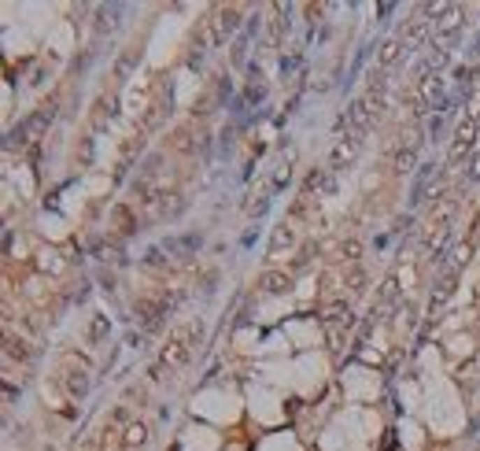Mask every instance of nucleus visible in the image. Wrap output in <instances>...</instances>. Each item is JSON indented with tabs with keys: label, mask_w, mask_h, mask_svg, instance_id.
Listing matches in <instances>:
<instances>
[{
	"label": "nucleus",
	"mask_w": 480,
	"mask_h": 451,
	"mask_svg": "<svg viewBox=\"0 0 480 451\" xmlns=\"http://www.w3.org/2000/svg\"><path fill=\"white\" fill-rule=\"evenodd\" d=\"M455 289H458V274H455V270L439 274L436 285H432V292H429V315H439V311H444V307L451 303V296H455Z\"/></svg>",
	"instance_id": "nucleus-10"
},
{
	"label": "nucleus",
	"mask_w": 480,
	"mask_h": 451,
	"mask_svg": "<svg viewBox=\"0 0 480 451\" xmlns=\"http://www.w3.org/2000/svg\"><path fill=\"white\" fill-rule=\"evenodd\" d=\"M259 27H263V19H259V11H255V15H252L248 22H244L240 37L233 41V48H229V59L237 63V67H252V63H248V45H252V37L259 34Z\"/></svg>",
	"instance_id": "nucleus-11"
},
{
	"label": "nucleus",
	"mask_w": 480,
	"mask_h": 451,
	"mask_svg": "<svg viewBox=\"0 0 480 451\" xmlns=\"http://www.w3.org/2000/svg\"><path fill=\"white\" fill-rule=\"evenodd\" d=\"M52 119H56V100H48V104H41L34 115H26V119H22V126H26V137L37 141V137H41V134L48 130V122H52Z\"/></svg>",
	"instance_id": "nucleus-16"
},
{
	"label": "nucleus",
	"mask_w": 480,
	"mask_h": 451,
	"mask_svg": "<svg viewBox=\"0 0 480 451\" xmlns=\"http://www.w3.org/2000/svg\"><path fill=\"white\" fill-rule=\"evenodd\" d=\"M140 263H145V266H163V263H166V255H163V248H148Z\"/></svg>",
	"instance_id": "nucleus-28"
},
{
	"label": "nucleus",
	"mask_w": 480,
	"mask_h": 451,
	"mask_svg": "<svg viewBox=\"0 0 480 451\" xmlns=\"http://www.w3.org/2000/svg\"><path fill=\"white\" fill-rule=\"evenodd\" d=\"M480 148V122H470L462 119L455 126V134H451V148H447V163L444 171H455V166H465L473 159V152Z\"/></svg>",
	"instance_id": "nucleus-2"
},
{
	"label": "nucleus",
	"mask_w": 480,
	"mask_h": 451,
	"mask_svg": "<svg viewBox=\"0 0 480 451\" xmlns=\"http://www.w3.org/2000/svg\"><path fill=\"white\" fill-rule=\"evenodd\" d=\"M115 104H119L115 96H100V100H96V111H93V126H96V130L111 126V119H115Z\"/></svg>",
	"instance_id": "nucleus-19"
},
{
	"label": "nucleus",
	"mask_w": 480,
	"mask_h": 451,
	"mask_svg": "<svg viewBox=\"0 0 480 451\" xmlns=\"http://www.w3.org/2000/svg\"><path fill=\"white\" fill-rule=\"evenodd\" d=\"M480 182V148L473 152V159L465 163V185H477Z\"/></svg>",
	"instance_id": "nucleus-25"
},
{
	"label": "nucleus",
	"mask_w": 480,
	"mask_h": 451,
	"mask_svg": "<svg viewBox=\"0 0 480 451\" xmlns=\"http://www.w3.org/2000/svg\"><path fill=\"white\" fill-rule=\"evenodd\" d=\"M439 178H444V166H439V163H421V166H418L414 185H410V211H418L421 203L432 196L436 185H439Z\"/></svg>",
	"instance_id": "nucleus-5"
},
{
	"label": "nucleus",
	"mask_w": 480,
	"mask_h": 451,
	"mask_svg": "<svg viewBox=\"0 0 480 451\" xmlns=\"http://www.w3.org/2000/svg\"><path fill=\"white\" fill-rule=\"evenodd\" d=\"M395 296H399L395 278H384V281H381V292H377V303H381V307H392V303H395Z\"/></svg>",
	"instance_id": "nucleus-22"
},
{
	"label": "nucleus",
	"mask_w": 480,
	"mask_h": 451,
	"mask_svg": "<svg viewBox=\"0 0 480 451\" xmlns=\"http://www.w3.org/2000/svg\"><path fill=\"white\" fill-rule=\"evenodd\" d=\"M289 285H292V278L284 274V270H263V274H259V289H263L266 296L289 292Z\"/></svg>",
	"instance_id": "nucleus-17"
},
{
	"label": "nucleus",
	"mask_w": 480,
	"mask_h": 451,
	"mask_svg": "<svg viewBox=\"0 0 480 451\" xmlns=\"http://www.w3.org/2000/svg\"><path fill=\"white\" fill-rule=\"evenodd\" d=\"M196 344H200V322H189V326H177L170 337H166L163 344V363L166 366H189L192 363V355H196Z\"/></svg>",
	"instance_id": "nucleus-1"
},
{
	"label": "nucleus",
	"mask_w": 480,
	"mask_h": 451,
	"mask_svg": "<svg viewBox=\"0 0 480 451\" xmlns=\"http://www.w3.org/2000/svg\"><path fill=\"white\" fill-rule=\"evenodd\" d=\"M67 392H71V396H78V399H82V396L89 392V378H85V370H74L71 378H67Z\"/></svg>",
	"instance_id": "nucleus-21"
},
{
	"label": "nucleus",
	"mask_w": 480,
	"mask_h": 451,
	"mask_svg": "<svg viewBox=\"0 0 480 451\" xmlns=\"http://www.w3.org/2000/svg\"><path fill=\"white\" fill-rule=\"evenodd\" d=\"M373 122H377V115H373V108H370V100H366V96H351V100H347L340 126H347L351 134H358V137H362V134H366Z\"/></svg>",
	"instance_id": "nucleus-6"
},
{
	"label": "nucleus",
	"mask_w": 480,
	"mask_h": 451,
	"mask_svg": "<svg viewBox=\"0 0 480 451\" xmlns=\"http://www.w3.org/2000/svg\"><path fill=\"white\" fill-rule=\"evenodd\" d=\"M447 126H451V119H447V115H444V111H432V115H425V130H421V137H425V141H432V145H436V141H444Z\"/></svg>",
	"instance_id": "nucleus-18"
},
{
	"label": "nucleus",
	"mask_w": 480,
	"mask_h": 451,
	"mask_svg": "<svg viewBox=\"0 0 480 451\" xmlns=\"http://www.w3.org/2000/svg\"><path fill=\"white\" fill-rule=\"evenodd\" d=\"M403 45H407V52H421V48H432V22L425 19V15H414L407 19V27H403Z\"/></svg>",
	"instance_id": "nucleus-8"
},
{
	"label": "nucleus",
	"mask_w": 480,
	"mask_h": 451,
	"mask_svg": "<svg viewBox=\"0 0 480 451\" xmlns=\"http://www.w3.org/2000/svg\"><path fill=\"white\" fill-rule=\"evenodd\" d=\"M340 255H344V259H358V255H362V241L358 237L340 241Z\"/></svg>",
	"instance_id": "nucleus-24"
},
{
	"label": "nucleus",
	"mask_w": 480,
	"mask_h": 451,
	"mask_svg": "<svg viewBox=\"0 0 480 451\" xmlns=\"http://www.w3.org/2000/svg\"><path fill=\"white\" fill-rule=\"evenodd\" d=\"M93 30H96V37H111L115 30H122V22H126V15H129V8L126 4H96V11H93Z\"/></svg>",
	"instance_id": "nucleus-7"
},
{
	"label": "nucleus",
	"mask_w": 480,
	"mask_h": 451,
	"mask_svg": "<svg viewBox=\"0 0 480 451\" xmlns=\"http://www.w3.org/2000/svg\"><path fill=\"white\" fill-rule=\"evenodd\" d=\"M108 329H111L108 315H93V322H89V344H100L103 337H108Z\"/></svg>",
	"instance_id": "nucleus-20"
},
{
	"label": "nucleus",
	"mask_w": 480,
	"mask_h": 451,
	"mask_svg": "<svg viewBox=\"0 0 480 451\" xmlns=\"http://www.w3.org/2000/svg\"><path fill=\"white\" fill-rule=\"evenodd\" d=\"M266 78H263V71H259V63H252L248 67V85H244V93H240V100L248 108H263L266 104Z\"/></svg>",
	"instance_id": "nucleus-14"
},
{
	"label": "nucleus",
	"mask_w": 480,
	"mask_h": 451,
	"mask_svg": "<svg viewBox=\"0 0 480 451\" xmlns=\"http://www.w3.org/2000/svg\"><path fill=\"white\" fill-rule=\"evenodd\" d=\"M462 27H465V11L458 4H451L444 15L432 22V45H439V48H447L451 52V48L462 41Z\"/></svg>",
	"instance_id": "nucleus-3"
},
{
	"label": "nucleus",
	"mask_w": 480,
	"mask_h": 451,
	"mask_svg": "<svg viewBox=\"0 0 480 451\" xmlns=\"http://www.w3.org/2000/svg\"><path fill=\"white\" fill-rule=\"evenodd\" d=\"M296 67H300V56H284V59H281V78H289Z\"/></svg>",
	"instance_id": "nucleus-30"
},
{
	"label": "nucleus",
	"mask_w": 480,
	"mask_h": 451,
	"mask_svg": "<svg viewBox=\"0 0 480 451\" xmlns=\"http://www.w3.org/2000/svg\"><path fill=\"white\" fill-rule=\"evenodd\" d=\"M274 19H270V45H281L284 34L292 30V15H296V4H274Z\"/></svg>",
	"instance_id": "nucleus-15"
},
{
	"label": "nucleus",
	"mask_w": 480,
	"mask_h": 451,
	"mask_svg": "<svg viewBox=\"0 0 480 451\" xmlns=\"http://www.w3.org/2000/svg\"><path fill=\"white\" fill-rule=\"evenodd\" d=\"M403 56H407V45H403V37H399V34L377 41V67H381V71L399 67V63H403Z\"/></svg>",
	"instance_id": "nucleus-13"
},
{
	"label": "nucleus",
	"mask_w": 480,
	"mask_h": 451,
	"mask_svg": "<svg viewBox=\"0 0 480 451\" xmlns=\"http://www.w3.org/2000/svg\"><path fill=\"white\" fill-rule=\"evenodd\" d=\"M473 56H477V59H480V34H477V37H473Z\"/></svg>",
	"instance_id": "nucleus-32"
},
{
	"label": "nucleus",
	"mask_w": 480,
	"mask_h": 451,
	"mask_svg": "<svg viewBox=\"0 0 480 451\" xmlns=\"http://www.w3.org/2000/svg\"><path fill=\"white\" fill-rule=\"evenodd\" d=\"M126 344L133 348V352H140V348L148 344V329H140V333H126Z\"/></svg>",
	"instance_id": "nucleus-27"
},
{
	"label": "nucleus",
	"mask_w": 480,
	"mask_h": 451,
	"mask_svg": "<svg viewBox=\"0 0 480 451\" xmlns=\"http://www.w3.org/2000/svg\"><path fill=\"white\" fill-rule=\"evenodd\" d=\"M270 211V192H259V200H248V215H266Z\"/></svg>",
	"instance_id": "nucleus-26"
},
{
	"label": "nucleus",
	"mask_w": 480,
	"mask_h": 451,
	"mask_svg": "<svg viewBox=\"0 0 480 451\" xmlns=\"http://www.w3.org/2000/svg\"><path fill=\"white\" fill-rule=\"evenodd\" d=\"M358 156H362V137L351 134V130L336 134V141L329 145V171L340 174V171H347V166H355Z\"/></svg>",
	"instance_id": "nucleus-4"
},
{
	"label": "nucleus",
	"mask_w": 480,
	"mask_h": 451,
	"mask_svg": "<svg viewBox=\"0 0 480 451\" xmlns=\"http://www.w3.org/2000/svg\"><path fill=\"white\" fill-rule=\"evenodd\" d=\"M395 4H377V22H381V27H384V22H392V15H395Z\"/></svg>",
	"instance_id": "nucleus-29"
},
{
	"label": "nucleus",
	"mask_w": 480,
	"mask_h": 451,
	"mask_svg": "<svg viewBox=\"0 0 480 451\" xmlns=\"http://www.w3.org/2000/svg\"><path fill=\"white\" fill-rule=\"evenodd\" d=\"M421 141H425L421 134H407V137H403V145L395 148L392 166H395L399 174H410V171H418V166H421V163H418V156H421Z\"/></svg>",
	"instance_id": "nucleus-9"
},
{
	"label": "nucleus",
	"mask_w": 480,
	"mask_h": 451,
	"mask_svg": "<svg viewBox=\"0 0 480 451\" xmlns=\"http://www.w3.org/2000/svg\"><path fill=\"white\" fill-rule=\"evenodd\" d=\"M296 244H300V237H296V226H292V222H281V226H274V234H270L266 255H270V259H281L284 252L296 248Z\"/></svg>",
	"instance_id": "nucleus-12"
},
{
	"label": "nucleus",
	"mask_w": 480,
	"mask_h": 451,
	"mask_svg": "<svg viewBox=\"0 0 480 451\" xmlns=\"http://www.w3.org/2000/svg\"><path fill=\"white\" fill-rule=\"evenodd\" d=\"M326 322H329V326H336V322H344V326H347V322H351V307H347V303L326 307Z\"/></svg>",
	"instance_id": "nucleus-23"
},
{
	"label": "nucleus",
	"mask_w": 480,
	"mask_h": 451,
	"mask_svg": "<svg viewBox=\"0 0 480 451\" xmlns=\"http://www.w3.org/2000/svg\"><path fill=\"white\" fill-rule=\"evenodd\" d=\"M362 281H366V278H362V270H355V274H351V289L355 292H362Z\"/></svg>",
	"instance_id": "nucleus-31"
}]
</instances>
